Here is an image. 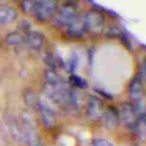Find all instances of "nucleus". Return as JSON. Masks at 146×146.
<instances>
[{"label":"nucleus","instance_id":"1","mask_svg":"<svg viewBox=\"0 0 146 146\" xmlns=\"http://www.w3.org/2000/svg\"><path fill=\"white\" fill-rule=\"evenodd\" d=\"M129 95L130 98L133 102V107L136 108L137 113L143 114L146 111V102L144 98V89H143V82L140 76H136L129 87Z\"/></svg>","mask_w":146,"mask_h":146},{"label":"nucleus","instance_id":"2","mask_svg":"<svg viewBox=\"0 0 146 146\" xmlns=\"http://www.w3.org/2000/svg\"><path fill=\"white\" fill-rule=\"evenodd\" d=\"M57 10L58 11L55 14L54 22L58 27H65L66 29L78 17L76 8H75V5H73V3L67 2V3L63 5Z\"/></svg>","mask_w":146,"mask_h":146},{"label":"nucleus","instance_id":"3","mask_svg":"<svg viewBox=\"0 0 146 146\" xmlns=\"http://www.w3.org/2000/svg\"><path fill=\"white\" fill-rule=\"evenodd\" d=\"M82 19L87 33H99L105 26L104 16L97 10H88Z\"/></svg>","mask_w":146,"mask_h":146},{"label":"nucleus","instance_id":"4","mask_svg":"<svg viewBox=\"0 0 146 146\" xmlns=\"http://www.w3.org/2000/svg\"><path fill=\"white\" fill-rule=\"evenodd\" d=\"M57 0H38L33 15L41 22L48 21L57 13Z\"/></svg>","mask_w":146,"mask_h":146},{"label":"nucleus","instance_id":"5","mask_svg":"<svg viewBox=\"0 0 146 146\" xmlns=\"http://www.w3.org/2000/svg\"><path fill=\"white\" fill-rule=\"evenodd\" d=\"M24 135H25V143H27L29 146H42L41 139L39 137V133L36 131L35 124L32 120V117L27 114H24L22 116V122H21Z\"/></svg>","mask_w":146,"mask_h":146},{"label":"nucleus","instance_id":"6","mask_svg":"<svg viewBox=\"0 0 146 146\" xmlns=\"http://www.w3.org/2000/svg\"><path fill=\"white\" fill-rule=\"evenodd\" d=\"M119 119L128 129H135L136 122L138 120V113L132 103H124L121 106L119 111Z\"/></svg>","mask_w":146,"mask_h":146},{"label":"nucleus","instance_id":"7","mask_svg":"<svg viewBox=\"0 0 146 146\" xmlns=\"http://www.w3.org/2000/svg\"><path fill=\"white\" fill-rule=\"evenodd\" d=\"M103 104L97 96H90L87 104V116L91 121H98L103 116Z\"/></svg>","mask_w":146,"mask_h":146},{"label":"nucleus","instance_id":"8","mask_svg":"<svg viewBox=\"0 0 146 146\" xmlns=\"http://www.w3.org/2000/svg\"><path fill=\"white\" fill-rule=\"evenodd\" d=\"M38 111L40 112L43 124L47 128H52L55 125V113H54L52 108L49 106V104L44 100H40Z\"/></svg>","mask_w":146,"mask_h":146},{"label":"nucleus","instance_id":"9","mask_svg":"<svg viewBox=\"0 0 146 146\" xmlns=\"http://www.w3.org/2000/svg\"><path fill=\"white\" fill-rule=\"evenodd\" d=\"M66 33L68 36L74 39H80L86 35V29L83 25V19L81 16L78 15V17L66 27Z\"/></svg>","mask_w":146,"mask_h":146},{"label":"nucleus","instance_id":"10","mask_svg":"<svg viewBox=\"0 0 146 146\" xmlns=\"http://www.w3.org/2000/svg\"><path fill=\"white\" fill-rule=\"evenodd\" d=\"M25 41H26L27 47L35 51H40L44 46V38L38 31H30L26 34Z\"/></svg>","mask_w":146,"mask_h":146},{"label":"nucleus","instance_id":"11","mask_svg":"<svg viewBox=\"0 0 146 146\" xmlns=\"http://www.w3.org/2000/svg\"><path fill=\"white\" fill-rule=\"evenodd\" d=\"M7 125H8V130H9V133L13 139H15L18 143L25 141V135H24V130H23L21 122H18L15 119H10L7 123Z\"/></svg>","mask_w":146,"mask_h":146},{"label":"nucleus","instance_id":"12","mask_svg":"<svg viewBox=\"0 0 146 146\" xmlns=\"http://www.w3.org/2000/svg\"><path fill=\"white\" fill-rule=\"evenodd\" d=\"M103 121H104V125L107 128V129H114L120 119H119V112H116L114 108L110 107V108H106L104 112H103V116H102Z\"/></svg>","mask_w":146,"mask_h":146},{"label":"nucleus","instance_id":"13","mask_svg":"<svg viewBox=\"0 0 146 146\" xmlns=\"http://www.w3.org/2000/svg\"><path fill=\"white\" fill-rule=\"evenodd\" d=\"M16 10L8 6L0 7V25H7L16 19Z\"/></svg>","mask_w":146,"mask_h":146},{"label":"nucleus","instance_id":"14","mask_svg":"<svg viewBox=\"0 0 146 146\" xmlns=\"http://www.w3.org/2000/svg\"><path fill=\"white\" fill-rule=\"evenodd\" d=\"M135 130H136L138 139L140 141H146V117L144 115L138 117L136 125H135Z\"/></svg>","mask_w":146,"mask_h":146},{"label":"nucleus","instance_id":"15","mask_svg":"<svg viewBox=\"0 0 146 146\" xmlns=\"http://www.w3.org/2000/svg\"><path fill=\"white\" fill-rule=\"evenodd\" d=\"M23 97H24L25 104H26L29 107H31V108H36V110H38L40 99H39L38 95H36L34 91H32V90H26V91L24 92V96H23Z\"/></svg>","mask_w":146,"mask_h":146},{"label":"nucleus","instance_id":"16","mask_svg":"<svg viewBox=\"0 0 146 146\" xmlns=\"http://www.w3.org/2000/svg\"><path fill=\"white\" fill-rule=\"evenodd\" d=\"M6 42L9 46H18V44H21L23 42V36L18 32H13V33H9L7 35Z\"/></svg>","mask_w":146,"mask_h":146},{"label":"nucleus","instance_id":"17","mask_svg":"<svg viewBox=\"0 0 146 146\" xmlns=\"http://www.w3.org/2000/svg\"><path fill=\"white\" fill-rule=\"evenodd\" d=\"M38 0H22V8L25 13L33 14Z\"/></svg>","mask_w":146,"mask_h":146},{"label":"nucleus","instance_id":"18","mask_svg":"<svg viewBox=\"0 0 146 146\" xmlns=\"http://www.w3.org/2000/svg\"><path fill=\"white\" fill-rule=\"evenodd\" d=\"M140 75H141L143 80L146 82V57L144 58V60L141 62V65H140Z\"/></svg>","mask_w":146,"mask_h":146},{"label":"nucleus","instance_id":"19","mask_svg":"<svg viewBox=\"0 0 146 146\" xmlns=\"http://www.w3.org/2000/svg\"><path fill=\"white\" fill-rule=\"evenodd\" d=\"M72 80L73 81H76V82H74V84H76L79 88H86V82H84V80H82V79H80L79 76H72Z\"/></svg>","mask_w":146,"mask_h":146},{"label":"nucleus","instance_id":"20","mask_svg":"<svg viewBox=\"0 0 146 146\" xmlns=\"http://www.w3.org/2000/svg\"><path fill=\"white\" fill-rule=\"evenodd\" d=\"M92 144H94V146H111V145H108V143H107L106 140H104V139H96V140L92 141Z\"/></svg>","mask_w":146,"mask_h":146}]
</instances>
